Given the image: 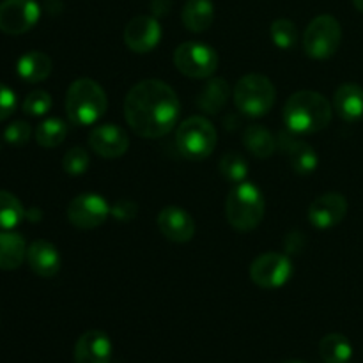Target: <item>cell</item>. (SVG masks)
Listing matches in <instances>:
<instances>
[{"mask_svg":"<svg viewBox=\"0 0 363 363\" xmlns=\"http://www.w3.org/2000/svg\"><path fill=\"white\" fill-rule=\"evenodd\" d=\"M181 116L176 91L162 80H142L124 99L126 123L138 137L162 138L172 131Z\"/></svg>","mask_w":363,"mask_h":363,"instance_id":"6da1fadb","label":"cell"},{"mask_svg":"<svg viewBox=\"0 0 363 363\" xmlns=\"http://www.w3.org/2000/svg\"><path fill=\"white\" fill-rule=\"evenodd\" d=\"M284 124L298 137L318 133L332 123L333 105L315 91H300L284 105Z\"/></svg>","mask_w":363,"mask_h":363,"instance_id":"7a4b0ae2","label":"cell"},{"mask_svg":"<svg viewBox=\"0 0 363 363\" xmlns=\"http://www.w3.org/2000/svg\"><path fill=\"white\" fill-rule=\"evenodd\" d=\"M108 98L101 85L92 78H78L66 94V113L74 126H91L105 116Z\"/></svg>","mask_w":363,"mask_h":363,"instance_id":"3957f363","label":"cell"},{"mask_svg":"<svg viewBox=\"0 0 363 363\" xmlns=\"http://www.w3.org/2000/svg\"><path fill=\"white\" fill-rule=\"evenodd\" d=\"M266 201L261 190L254 183L236 184L227 195L225 201V216L230 227L240 233H250L257 229L259 223L264 218Z\"/></svg>","mask_w":363,"mask_h":363,"instance_id":"277c9868","label":"cell"},{"mask_svg":"<svg viewBox=\"0 0 363 363\" xmlns=\"http://www.w3.org/2000/svg\"><path fill=\"white\" fill-rule=\"evenodd\" d=\"M234 105L248 117H262L273 108L277 99L275 85L259 73L245 74L234 87Z\"/></svg>","mask_w":363,"mask_h":363,"instance_id":"5b68a950","label":"cell"},{"mask_svg":"<svg viewBox=\"0 0 363 363\" xmlns=\"http://www.w3.org/2000/svg\"><path fill=\"white\" fill-rule=\"evenodd\" d=\"M216 135L215 126L206 117L194 116L184 119L176 131V142L181 155L191 162H202L215 151Z\"/></svg>","mask_w":363,"mask_h":363,"instance_id":"8992f818","label":"cell"},{"mask_svg":"<svg viewBox=\"0 0 363 363\" xmlns=\"http://www.w3.org/2000/svg\"><path fill=\"white\" fill-rule=\"evenodd\" d=\"M342 41V27L330 14H321L307 25L303 34V48L311 59L326 60L335 55Z\"/></svg>","mask_w":363,"mask_h":363,"instance_id":"52a82bcc","label":"cell"},{"mask_svg":"<svg viewBox=\"0 0 363 363\" xmlns=\"http://www.w3.org/2000/svg\"><path fill=\"white\" fill-rule=\"evenodd\" d=\"M174 64L184 77L204 80L211 78L218 67V53L209 45L199 41H186L174 52Z\"/></svg>","mask_w":363,"mask_h":363,"instance_id":"ba28073f","label":"cell"},{"mask_svg":"<svg viewBox=\"0 0 363 363\" xmlns=\"http://www.w3.org/2000/svg\"><path fill=\"white\" fill-rule=\"evenodd\" d=\"M293 275V262L286 254L268 252L252 262L250 279L262 289H277L289 282Z\"/></svg>","mask_w":363,"mask_h":363,"instance_id":"9c48e42d","label":"cell"},{"mask_svg":"<svg viewBox=\"0 0 363 363\" xmlns=\"http://www.w3.org/2000/svg\"><path fill=\"white\" fill-rule=\"evenodd\" d=\"M112 213L108 202L98 194H80L67 206V220L78 229H96L103 225Z\"/></svg>","mask_w":363,"mask_h":363,"instance_id":"30bf717a","label":"cell"},{"mask_svg":"<svg viewBox=\"0 0 363 363\" xmlns=\"http://www.w3.org/2000/svg\"><path fill=\"white\" fill-rule=\"evenodd\" d=\"M41 16L35 0H4L0 4V30L9 35H20L30 30Z\"/></svg>","mask_w":363,"mask_h":363,"instance_id":"8fae6325","label":"cell"},{"mask_svg":"<svg viewBox=\"0 0 363 363\" xmlns=\"http://www.w3.org/2000/svg\"><path fill=\"white\" fill-rule=\"evenodd\" d=\"M162 41V27L155 16H135L124 28V43L135 53L152 52Z\"/></svg>","mask_w":363,"mask_h":363,"instance_id":"7c38bea8","label":"cell"},{"mask_svg":"<svg viewBox=\"0 0 363 363\" xmlns=\"http://www.w3.org/2000/svg\"><path fill=\"white\" fill-rule=\"evenodd\" d=\"M347 215V201L342 194L328 191L315 199L308 208V220L315 229H332Z\"/></svg>","mask_w":363,"mask_h":363,"instance_id":"4fadbf2b","label":"cell"},{"mask_svg":"<svg viewBox=\"0 0 363 363\" xmlns=\"http://www.w3.org/2000/svg\"><path fill=\"white\" fill-rule=\"evenodd\" d=\"M89 145L101 158H121L130 149V138L126 131L112 123L99 124L89 135Z\"/></svg>","mask_w":363,"mask_h":363,"instance_id":"5bb4252c","label":"cell"},{"mask_svg":"<svg viewBox=\"0 0 363 363\" xmlns=\"http://www.w3.org/2000/svg\"><path fill=\"white\" fill-rule=\"evenodd\" d=\"M158 229L174 243H188L195 236V220L188 211L177 206H167L158 215Z\"/></svg>","mask_w":363,"mask_h":363,"instance_id":"9a60e30c","label":"cell"},{"mask_svg":"<svg viewBox=\"0 0 363 363\" xmlns=\"http://www.w3.org/2000/svg\"><path fill=\"white\" fill-rule=\"evenodd\" d=\"M112 358V340L101 330H89L74 346L77 363H110Z\"/></svg>","mask_w":363,"mask_h":363,"instance_id":"2e32d148","label":"cell"},{"mask_svg":"<svg viewBox=\"0 0 363 363\" xmlns=\"http://www.w3.org/2000/svg\"><path fill=\"white\" fill-rule=\"evenodd\" d=\"M279 142L280 147L287 152L291 165L298 174L305 176V174H312L318 169L319 158L315 155L314 147L307 142L298 140V135H294L293 131L287 130L286 133H280Z\"/></svg>","mask_w":363,"mask_h":363,"instance_id":"e0dca14e","label":"cell"},{"mask_svg":"<svg viewBox=\"0 0 363 363\" xmlns=\"http://www.w3.org/2000/svg\"><path fill=\"white\" fill-rule=\"evenodd\" d=\"M27 262L32 272L45 279H52L60 272V255L53 243L38 240L27 248Z\"/></svg>","mask_w":363,"mask_h":363,"instance_id":"ac0fdd59","label":"cell"},{"mask_svg":"<svg viewBox=\"0 0 363 363\" xmlns=\"http://www.w3.org/2000/svg\"><path fill=\"white\" fill-rule=\"evenodd\" d=\"M333 110L346 123L363 119V89L357 84H344L333 94Z\"/></svg>","mask_w":363,"mask_h":363,"instance_id":"d6986e66","label":"cell"},{"mask_svg":"<svg viewBox=\"0 0 363 363\" xmlns=\"http://www.w3.org/2000/svg\"><path fill=\"white\" fill-rule=\"evenodd\" d=\"M52 59L39 50L23 53L16 62L18 77L27 84H39V82L46 80L52 73Z\"/></svg>","mask_w":363,"mask_h":363,"instance_id":"ffe728a7","label":"cell"},{"mask_svg":"<svg viewBox=\"0 0 363 363\" xmlns=\"http://www.w3.org/2000/svg\"><path fill=\"white\" fill-rule=\"evenodd\" d=\"M183 25L190 32L201 34L213 25L215 20V6L211 0H186L181 13Z\"/></svg>","mask_w":363,"mask_h":363,"instance_id":"44dd1931","label":"cell"},{"mask_svg":"<svg viewBox=\"0 0 363 363\" xmlns=\"http://www.w3.org/2000/svg\"><path fill=\"white\" fill-rule=\"evenodd\" d=\"M27 257V245L25 240L16 233H0V269L13 272L23 264Z\"/></svg>","mask_w":363,"mask_h":363,"instance_id":"7402d4cb","label":"cell"},{"mask_svg":"<svg viewBox=\"0 0 363 363\" xmlns=\"http://www.w3.org/2000/svg\"><path fill=\"white\" fill-rule=\"evenodd\" d=\"M243 144L247 151L252 152L255 158L264 160L275 152L277 138L273 137L268 128L261 126V124H250L243 131Z\"/></svg>","mask_w":363,"mask_h":363,"instance_id":"603a6c76","label":"cell"},{"mask_svg":"<svg viewBox=\"0 0 363 363\" xmlns=\"http://www.w3.org/2000/svg\"><path fill=\"white\" fill-rule=\"evenodd\" d=\"M230 96V89L227 80L223 78H211L201 94L197 96V105L206 113H218L227 105V99Z\"/></svg>","mask_w":363,"mask_h":363,"instance_id":"cb8c5ba5","label":"cell"},{"mask_svg":"<svg viewBox=\"0 0 363 363\" xmlns=\"http://www.w3.org/2000/svg\"><path fill=\"white\" fill-rule=\"evenodd\" d=\"M319 354L325 363H347L353 357V346L347 337L340 333H330L319 342Z\"/></svg>","mask_w":363,"mask_h":363,"instance_id":"d4e9b609","label":"cell"},{"mask_svg":"<svg viewBox=\"0 0 363 363\" xmlns=\"http://www.w3.org/2000/svg\"><path fill=\"white\" fill-rule=\"evenodd\" d=\"M25 218V208L11 191L0 190V229L11 230Z\"/></svg>","mask_w":363,"mask_h":363,"instance_id":"484cf974","label":"cell"},{"mask_svg":"<svg viewBox=\"0 0 363 363\" xmlns=\"http://www.w3.org/2000/svg\"><path fill=\"white\" fill-rule=\"evenodd\" d=\"M67 135V124L64 123L59 117H52V119H46L35 128V142H38L41 147L52 149L57 145L62 144L66 140Z\"/></svg>","mask_w":363,"mask_h":363,"instance_id":"4316f807","label":"cell"},{"mask_svg":"<svg viewBox=\"0 0 363 363\" xmlns=\"http://www.w3.org/2000/svg\"><path fill=\"white\" fill-rule=\"evenodd\" d=\"M220 174L225 177L229 183L240 184L243 181H247L248 176V163L240 152H227L220 160Z\"/></svg>","mask_w":363,"mask_h":363,"instance_id":"83f0119b","label":"cell"},{"mask_svg":"<svg viewBox=\"0 0 363 363\" xmlns=\"http://www.w3.org/2000/svg\"><path fill=\"white\" fill-rule=\"evenodd\" d=\"M269 34H272L273 43L282 50H291L296 46L298 43V28L287 18H279L269 27Z\"/></svg>","mask_w":363,"mask_h":363,"instance_id":"f1b7e54d","label":"cell"},{"mask_svg":"<svg viewBox=\"0 0 363 363\" xmlns=\"http://www.w3.org/2000/svg\"><path fill=\"white\" fill-rule=\"evenodd\" d=\"M89 165H91V158L84 147H71L62 158L64 172L71 174V176H80V174L87 172Z\"/></svg>","mask_w":363,"mask_h":363,"instance_id":"f546056e","label":"cell"},{"mask_svg":"<svg viewBox=\"0 0 363 363\" xmlns=\"http://www.w3.org/2000/svg\"><path fill=\"white\" fill-rule=\"evenodd\" d=\"M52 96L48 94L46 91H34L25 98L23 101V112L27 116L32 117H39L45 116V113L50 112L52 108Z\"/></svg>","mask_w":363,"mask_h":363,"instance_id":"4dcf8cb0","label":"cell"},{"mask_svg":"<svg viewBox=\"0 0 363 363\" xmlns=\"http://www.w3.org/2000/svg\"><path fill=\"white\" fill-rule=\"evenodd\" d=\"M32 128L30 124L25 123V121H14L9 126L4 130V138H6L7 144L11 145H25L30 140Z\"/></svg>","mask_w":363,"mask_h":363,"instance_id":"1f68e13d","label":"cell"},{"mask_svg":"<svg viewBox=\"0 0 363 363\" xmlns=\"http://www.w3.org/2000/svg\"><path fill=\"white\" fill-rule=\"evenodd\" d=\"M16 108V94L13 89L0 82V123L6 121Z\"/></svg>","mask_w":363,"mask_h":363,"instance_id":"d6a6232c","label":"cell"},{"mask_svg":"<svg viewBox=\"0 0 363 363\" xmlns=\"http://www.w3.org/2000/svg\"><path fill=\"white\" fill-rule=\"evenodd\" d=\"M137 204L131 201H119L112 206V215L121 222H130L137 216Z\"/></svg>","mask_w":363,"mask_h":363,"instance_id":"836d02e7","label":"cell"},{"mask_svg":"<svg viewBox=\"0 0 363 363\" xmlns=\"http://www.w3.org/2000/svg\"><path fill=\"white\" fill-rule=\"evenodd\" d=\"M170 7H172V0H152L151 2V11L155 18L170 13Z\"/></svg>","mask_w":363,"mask_h":363,"instance_id":"e575fe53","label":"cell"},{"mask_svg":"<svg viewBox=\"0 0 363 363\" xmlns=\"http://www.w3.org/2000/svg\"><path fill=\"white\" fill-rule=\"evenodd\" d=\"M353 4H354V7L360 11V13H363V0H353Z\"/></svg>","mask_w":363,"mask_h":363,"instance_id":"d590c367","label":"cell"},{"mask_svg":"<svg viewBox=\"0 0 363 363\" xmlns=\"http://www.w3.org/2000/svg\"><path fill=\"white\" fill-rule=\"evenodd\" d=\"M282 363H305V362H300V360H286V362H282Z\"/></svg>","mask_w":363,"mask_h":363,"instance_id":"8d00e7d4","label":"cell"}]
</instances>
